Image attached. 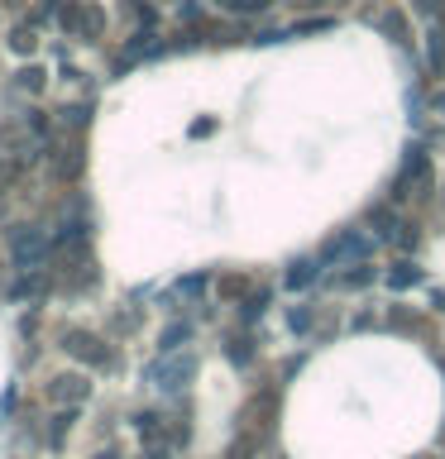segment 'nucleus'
Listing matches in <instances>:
<instances>
[{"instance_id": "obj_1", "label": "nucleus", "mask_w": 445, "mask_h": 459, "mask_svg": "<svg viewBox=\"0 0 445 459\" xmlns=\"http://www.w3.org/2000/svg\"><path fill=\"white\" fill-rule=\"evenodd\" d=\"M63 349L77 354V359H86V364H106V349H96V335H86V331L63 335Z\"/></svg>"}, {"instance_id": "obj_2", "label": "nucleus", "mask_w": 445, "mask_h": 459, "mask_svg": "<svg viewBox=\"0 0 445 459\" xmlns=\"http://www.w3.org/2000/svg\"><path fill=\"white\" fill-rule=\"evenodd\" d=\"M48 393H53V402H81V397H86V383H81L77 373H63V378H53Z\"/></svg>"}, {"instance_id": "obj_3", "label": "nucleus", "mask_w": 445, "mask_h": 459, "mask_svg": "<svg viewBox=\"0 0 445 459\" xmlns=\"http://www.w3.org/2000/svg\"><path fill=\"white\" fill-rule=\"evenodd\" d=\"M187 373H191V359H182V364H159V368H154V378H168L163 388H177Z\"/></svg>"}, {"instance_id": "obj_4", "label": "nucleus", "mask_w": 445, "mask_h": 459, "mask_svg": "<svg viewBox=\"0 0 445 459\" xmlns=\"http://www.w3.org/2000/svg\"><path fill=\"white\" fill-rule=\"evenodd\" d=\"M34 44H39L34 29H15V34H10V48H15V53H34Z\"/></svg>"}, {"instance_id": "obj_5", "label": "nucleus", "mask_w": 445, "mask_h": 459, "mask_svg": "<svg viewBox=\"0 0 445 459\" xmlns=\"http://www.w3.org/2000/svg\"><path fill=\"white\" fill-rule=\"evenodd\" d=\"M15 86H24V91H39V86H44V72H39V67H24V72L15 77Z\"/></svg>"}]
</instances>
